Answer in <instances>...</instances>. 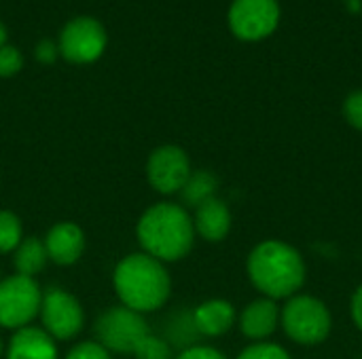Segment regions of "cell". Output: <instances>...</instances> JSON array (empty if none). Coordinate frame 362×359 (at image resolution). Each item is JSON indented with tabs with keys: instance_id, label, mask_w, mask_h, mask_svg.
Here are the masks:
<instances>
[{
	"instance_id": "obj_1",
	"label": "cell",
	"mask_w": 362,
	"mask_h": 359,
	"mask_svg": "<svg viewBox=\"0 0 362 359\" xmlns=\"http://www.w3.org/2000/svg\"><path fill=\"white\" fill-rule=\"evenodd\" d=\"M252 288L272 300H288L305 286L308 267L301 252L282 239H263L246 258Z\"/></svg>"
},
{
	"instance_id": "obj_2",
	"label": "cell",
	"mask_w": 362,
	"mask_h": 359,
	"mask_svg": "<svg viewBox=\"0 0 362 359\" xmlns=\"http://www.w3.org/2000/svg\"><path fill=\"white\" fill-rule=\"evenodd\" d=\"M138 241L144 254L159 262H178L195 245V226L187 207L170 201L151 205L138 220Z\"/></svg>"
},
{
	"instance_id": "obj_3",
	"label": "cell",
	"mask_w": 362,
	"mask_h": 359,
	"mask_svg": "<svg viewBox=\"0 0 362 359\" xmlns=\"http://www.w3.org/2000/svg\"><path fill=\"white\" fill-rule=\"evenodd\" d=\"M112 286L121 305L140 315L159 311L172 294L165 264L144 252L129 254L115 267Z\"/></svg>"
},
{
	"instance_id": "obj_4",
	"label": "cell",
	"mask_w": 362,
	"mask_h": 359,
	"mask_svg": "<svg viewBox=\"0 0 362 359\" xmlns=\"http://www.w3.org/2000/svg\"><path fill=\"white\" fill-rule=\"evenodd\" d=\"M280 326L293 343L316 347L331 336L333 315L325 300L312 294H295L280 309Z\"/></svg>"
},
{
	"instance_id": "obj_5",
	"label": "cell",
	"mask_w": 362,
	"mask_h": 359,
	"mask_svg": "<svg viewBox=\"0 0 362 359\" xmlns=\"http://www.w3.org/2000/svg\"><path fill=\"white\" fill-rule=\"evenodd\" d=\"M95 341L108 349L110 353H127L134 355L142 341L151 334L144 315L127 309V307H110L106 309L93 324Z\"/></svg>"
},
{
	"instance_id": "obj_6",
	"label": "cell",
	"mask_w": 362,
	"mask_h": 359,
	"mask_svg": "<svg viewBox=\"0 0 362 359\" xmlns=\"http://www.w3.org/2000/svg\"><path fill=\"white\" fill-rule=\"evenodd\" d=\"M42 292L36 279L11 275L0 281V326L21 330L40 313Z\"/></svg>"
},
{
	"instance_id": "obj_7",
	"label": "cell",
	"mask_w": 362,
	"mask_h": 359,
	"mask_svg": "<svg viewBox=\"0 0 362 359\" xmlns=\"http://www.w3.org/2000/svg\"><path fill=\"white\" fill-rule=\"evenodd\" d=\"M106 30L102 25V21H98L95 17H74L70 19L57 38V49L59 55L76 66L83 63H93L102 57V53L106 51Z\"/></svg>"
},
{
	"instance_id": "obj_8",
	"label": "cell",
	"mask_w": 362,
	"mask_h": 359,
	"mask_svg": "<svg viewBox=\"0 0 362 359\" xmlns=\"http://www.w3.org/2000/svg\"><path fill=\"white\" fill-rule=\"evenodd\" d=\"M278 0H233L227 13L231 34L242 42H259L276 32L280 25Z\"/></svg>"
},
{
	"instance_id": "obj_9",
	"label": "cell",
	"mask_w": 362,
	"mask_h": 359,
	"mask_svg": "<svg viewBox=\"0 0 362 359\" xmlns=\"http://www.w3.org/2000/svg\"><path fill=\"white\" fill-rule=\"evenodd\" d=\"M42 330L55 341L74 339L85 326V311L76 296L62 288H49L40 303Z\"/></svg>"
},
{
	"instance_id": "obj_10",
	"label": "cell",
	"mask_w": 362,
	"mask_h": 359,
	"mask_svg": "<svg viewBox=\"0 0 362 359\" xmlns=\"http://www.w3.org/2000/svg\"><path fill=\"white\" fill-rule=\"evenodd\" d=\"M191 159L185 148L163 144L148 154L146 180L159 195H176L191 176Z\"/></svg>"
},
{
	"instance_id": "obj_11",
	"label": "cell",
	"mask_w": 362,
	"mask_h": 359,
	"mask_svg": "<svg viewBox=\"0 0 362 359\" xmlns=\"http://www.w3.org/2000/svg\"><path fill=\"white\" fill-rule=\"evenodd\" d=\"M238 326L240 332L252 341V343H263L276 334L280 328V307L272 298H257L250 305L244 307V311L238 315Z\"/></svg>"
},
{
	"instance_id": "obj_12",
	"label": "cell",
	"mask_w": 362,
	"mask_h": 359,
	"mask_svg": "<svg viewBox=\"0 0 362 359\" xmlns=\"http://www.w3.org/2000/svg\"><path fill=\"white\" fill-rule=\"evenodd\" d=\"M45 248L51 262L70 267L78 262L85 252V233L76 222H57L47 231Z\"/></svg>"
},
{
	"instance_id": "obj_13",
	"label": "cell",
	"mask_w": 362,
	"mask_h": 359,
	"mask_svg": "<svg viewBox=\"0 0 362 359\" xmlns=\"http://www.w3.org/2000/svg\"><path fill=\"white\" fill-rule=\"evenodd\" d=\"M193 324L199 336L218 339L227 334L238 324L235 307L225 298H210L195 307L193 311Z\"/></svg>"
},
{
	"instance_id": "obj_14",
	"label": "cell",
	"mask_w": 362,
	"mask_h": 359,
	"mask_svg": "<svg viewBox=\"0 0 362 359\" xmlns=\"http://www.w3.org/2000/svg\"><path fill=\"white\" fill-rule=\"evenodd\" d=\"M6 359H59L55 339H51L42 328L25 326L15 330L8 341Z\"/></svg>"
},
{
	"instance_id": "obj_15",
	"label": "cell",
	"mask_w": 362,
	"mask_h": 359,
	"mask_svg": "<svg viewBox=\"0 0 362 359\" xmlns=\"http://www.w3.org/2000/svg\"><path fill=\"white\" fill-rule=\"evenodd\" d=\"M193 226H195V235H199L204 241L221 243L231 231V209H229V205L218 197L206 201L204 205H199L195 209Z\"/></svg>"
},
{
	"instance_id": "obj_16",
	"label": "cell",
	"mask_w": 362,
	"mask_h": 359,
	"mask_svg": "<svg viewBox=\"0 0 362 359\" xmlns=\"http://www.w3.org/2000/svg\"><path fill=\"white\" fill-rule=\"evenodd\" d=\"M47 262H49L47 248H45V241H40L38 237H23V241L13 252V267L17 275H23V277L34 279L38 273L45 271Z\"/></svg>"
},
{
	"instance_id": "obj_17",
	"label": "cell",
	"mask_w": 362,
	"mask_h": 359,
	"mask_svg": "<svg viewBox=\"0 0 362 359\" xmlns=\"http://www.w3.org/2000/svg\"><path fill=\"white\" fill-rule=\"evenodd\" d=\"M216 188H218V178L208 171V169H197L191 171L187 184L182 186V190L178 193L182 199V207H193L197 209L199 205H204L206 201L216 197Z\"/></svg>"
},
{
	"instance_id": "obj_18",
	"label": "cell",
	"mask_w": 362,
	"mask_h": 359,
	"mask_svg": "<svg viewBox=\"0 0 362 359\" xmlns=\"http://www.w3.org/2000/svg\"><path fill=\"white\" fill-rule=\"evenodd\" d=\"M165 341L174 347H193L197 345L195 339H199V332L195 330V324H193V311L191 313H176L168 320V328H165Z\"/></svg>"
},
{
	"instance_id": "obj_19",
	"label": "cell",
	"mask_w": 362,
	"mask_h": 359,
	"mask_svg": "<svg viewBox=\"0 0 362 359\" xmlns=\"http://www.w3.org/2000/svg\"><path fill=\"white\" fill-rule=\"evenodd\" d=\"M23 241V226L17 214L2 209L0 212V254H11Z\"/></svg>"
},
{
	"instance_id": "obj_20",
	"label": "cell",
	"mask_w": 362,
	"mask_h": 359,
	"mask_svg": "<svg viewBox=\"0 0 362 359\" xmlns=\"http://www.w3.org/2000/svg\"><path fill=\"white\" fill-rule=\"evenodd\" d=\"M235 359H293L291 353L272 341H263V343H250L248 347H244L240 351V355Z\"/></svg>"
},
{
	"instance_id": "obj_21",
	"label": "cell",
	"mask_w": 362,
	"mask_h": 359,
	"mask_svg": "<svg viewBox=\"0 0 362 359\" xmlns=\"http://www.w3.org/2000/svg\"><path fill=\"white\" fill-rule=\"evenodd\" d=\"M136 359H174L172 353V345L161 339V336H155L153 332L142 341V345L136 349L134 353Z\"/></svg>"
},
{
	"instance_id": "obj_22",
	"label": "cell",
	"mask_w": 362,
	"mask_h": 359,
	"mask_svg": "<svg viewBox=\"0 0 362 359\" xmlns=\"http://www.w3.org/2000/svg\"><path fill=\"white\" fill-rule=\"evenodd\" d=\"M23 68V55L19 49L4 44L0 49V78H11Z\"/></svg>"
},
{
	"instance_id": "obj_23",
	"label": "cell",
	"mask_w": 362,
	"mask_h": 359,
	"mask_svg": "<svg viewBox=\"0 0 362 359\" xmlns=\"http://www.w3.org/2000/svg\"><path fill=\"white\" fill-rule=\"evenodd\" d=\"M344 118L348 121V125L356 131H362V89L352 91L341 106Z\"/></svg>"
},
{
	"instance_id": "obj_24",
	"label": "cell",
	"mask_w": 362,
	"mask_h": 359,
	"mask_svg": "<svg viewBox=\"0 0 362 359\" xmlns=\"http://www.w3.org/2000/svg\"><path fill=\"white\" fill-rule=\"evenodd\" d=\"M66 359H115L108 349H104L98 341H85L74 345Z\"/></svg>"
},
{
	"instance_id": "obj_25",
	"label": "cell",
	"mask_w": 362,
	"mask_h": 359,
	"mask_svg": "<svg viewBox=\"0 0 362 359\" xmlns=\"http://www.w3.org/2000/svg\"><path fill=\"white\" fill-rule=\"evenodd\" d=\"M174 359H229L223 351L210 347V345H193L182 349Z\"/></svg>"
},
{
	"instance_id": "obj_26",
	"label": "cell",
	"mask_w": 362,
	"mask_h": 359,
	"mask_svg": "<svg viewBox=\"0 0 362 359\" xmlns=\"http://www.w3.org/2000/svg\"><path fill=\"white\" fill-rule=\"evenodd\" d=\"M34 53H36V59H38L40 63H53L55 57L59 55V49H57V42L45 38V40H40V42L36 44V51H34Z\"/></svg>"
},
{
	"instance_id": "obj_27",
	"label": "cell",
	"mask_w": 362,
	"mask_h": 359,
	"mask_svg": "<svg viewBox=\"0 0 362 359\" xmlns=\"http://www.w3.org/2000/svg\"><path fill=\"white\" fill-rule=\"evenodd\" d=\"M350 315H352V322L358 328V332H362V284L354 290V294L350 298Z\"/></svg>"
},
{
	"instance_id": "obj_28",
	"label": "cell",
	"mask_w": 362,
	"mask_h": 359,
	"mask_svg": "<svg viewBox=\"0 0 362 359\" xmlns=\"http://www.w3.org/2000/svg\"><path fill=\"white\" fill-rule=\"evenodd\" d=\"M6 40H8V32H6V25L0 21V49L6 44Z\"/></svg>"
},
{
	"instance_id": "obj_29",
	"label": "cell",
	"mask_w": 362,
	"mask_h": 359,
	"mask_svg": "<svg viewBox=\"0 0 362 359\" xmlns=\"http://www.w3.org/2000/svg\"><path fill=\"white\" fill-rule=\"evenodd\" d=\"M2 351H4V345H2V339H0V355H2Z\"/></svg>"
}]
</instances>
